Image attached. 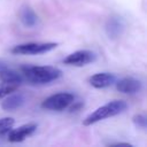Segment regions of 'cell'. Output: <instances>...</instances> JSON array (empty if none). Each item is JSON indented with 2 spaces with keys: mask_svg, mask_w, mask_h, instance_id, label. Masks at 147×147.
Instances as JSON below:
<instances>
[{
  "mask_svg": "<svg viewBox=\"0 0 147 147\" xmlns=\"http://www.w3.org/2000/svg\"><path fill=\"white\" fill-rule=\"evenodd\" d=\"M23 79L31 84H47L59 79L62 71L52 65H23L21 68Z\"/></svg>",
  "mask_w": 147,
  "mask_h": 147,
  "instance_id": "cell-1",
  "label": "cell"
},
{
  "mask_svg": "<svg viewBox=\"0 0 147 147\" xmlns=\"http://www.w3.org/2000/svg\"><path fill=\"white\" fill-rule=\"evenodd\" d=\"M126 107H127L126 102H124L122 100L110 101V102L99 107L98 109H95L88 116H86L85 119L83 121V124L87 126V125H92V124H94L96 122H100L102 119L116 116V115L121 114L122 111H124L126 109Z\"/></svg>",
  "mask_w": 147,
  "mask_h": 147,
  "instance_id": "cell-2",
  "label": "cell"
},
{
  "mask_svg": "<svg viewBox=\"0 0 147 147\" xmlns=\"http://www.w3.org/2000/svg\"><path fill=\"white\" fill-rule=\"evenodd\" d=\"M75 101V95L69 92H61L52 94L41 102V107L47 110L62 111L67 109Z\"/></svg>",
  "mask_w": 147,
  "mask_h": 147,
  "instance_id": "cell-3",
  "label": "cell"
},
{
  "mask_svg": "<svg viewBox=\"0 0 147 147\" xmlns=\"http://www.w3.org/2000/svg\"><path fill=\"white\" fill-rule=\"evenodd\" d=\"M57 47V42H25L11 48V53L18 55H38Z\"/></svg>",
  "mask_w": 147,
  "mask_h": 147,
  "instance_id": "cell-4",
  "label": "cell"
},
{
  "mask_svg": "<svg viewBox=\"0 0 147 147\" xmlns=\"http://www.w3.org/2000/svg\"><path fill=\"white\" fill-rule=\"evenodd\" d=\"M95 60H96V55L94 52L88 49H80L69 54L63 60V63L68 65H74V67H83L94 62Z\"/></svg>",
  "mask_w": 147,
  "mask_h": 147,
  "instance_id": "cell-5",
  "label": "cell"
},
{
  "mask_svg": "<svg viewBox=\"0 0 147 147\" xmlns=\"http://www.w3.org/2000/svg\"><path fill=\"white\" fill-rule=\"evenodd\" d=\"M37 130V124L28 123L17 129H10L8 131V141L10 142H21L25 138L30 137Z\"/></svg>",
  "mask_w": 147,
  "mask_h": 147,
  "instance_id": "cell-6",
  "label": "cell"
},
{
  "mask_svg": "<svg viewBox=\"0 0 147 147\" xmlns=\"http://www.w3.org/2000/svg\"><path fill=\"white\" fill-rule=\"evenodd\" d=\"M142 88V84L140 80L133 77H124L116 82V90L125 93V94H134L140 92Z\"/></svg>",
  "mask_w": 147,
  "mask_h": 147,
  "instance_id": "cell-7",
  "label": "cell"
},
{
  "mask_svg": "<svg viewBox=\"0 0 147 147\" xmlns=\"http://www.w3.org/2000/svg\"><path fill=\"white\" fill-rule=\"evenodd\" d=\"M124 26H125L124 21L121 17L111 16V17H109L107 20L105 29H106L107 36L109 38H111V39H115V38H118L122 34V32L124 30Z\"/></svg>",
  "mask_w": 147,
  "mask_h": 147,
  "instance_id": "cell-8",
  "label": "cell"
},
{
  "mask_svg": "<svg viewBox=\"0 0 147 147\" xmlns=\"http://www.w3.org/2000/svg\"><path fill=\"white\" fill-rule=\"evenodd\" d=\"M116 82L115 75L110 72H99L88 78V83L95 88H105Z\"/></svg>",
  "mask_w": 147,
  "mask_h": 147,
  "instance_id": "cell-9",
  "label": "cell"
},
{
  "mask_svg": "<svg viewBox=\"0 0 147 147\" xmlns=\"http://www.w3.org/2000/svg\"><path fill=\"white\" fill-rule=\"evenodd\" d=\"M25 99H24V95L21 94V93H14V94H8L7 98L2 101L1 103V107L3 110H7V111H10V110H15L20 107L23 106Z\"/></svg>",
  "mask_w": 147,
  "mask_h": 147,
  "instance_id": "cell-10",
  "label": "cell"
},
{
  "mask_svg": "<svg viewBox=\"0 0 147 147\" xmlns=\"http://www.w3.org/2000/svg\"><path fill=\"white\" fill-rule=\"evenodd\" d=\"M20 20H21L22 24L26 28H33L38 22V17L36 15V13L28 6H24L20 10Z\"/></svg>",
  "mask_w": 147,
  "mask_h": 147,
  "instance_id": "cell-11",
  "label": "cell"
},
{
  "mask_svg": "<svg viewBox=\"0 0 147 147\" xmlns=\"http://www.w3.org/2000/svg\"><path fill=\"white\" fill-rule=\"evenodd\" d=\"M0 82H5V83H17L21 84L23 82V77L21 74H18L15 70H11L8 68L3 69L0 71Z\"/></svg>",
  "mask_w": 147,
  "mask_h": 147,
  "instance_id": "cell-12",
  "label": "cell"
},
{
  "mask_svg": "<svg viewBox=\"0 0 147 147\" xmlns=\"http://www.w3.org/2000/svg\"><path fill=\"white\" fill-rule=\"evenodd\" d=\"M18 86H20V84H17V83H5V82H0V99H3L8 94L15 92Z\"/></svg>",
  "mask_w": 147,
  "mask_h": 147,
  "instance_id": "cell-13",
  "label": "cell"
},
{
  "mask_svg": "<svg viewBox=\"0 0 147 147\" xmlns=\"http://www.w3.org/2000/svg\"><path fill=\"white\" fill-rule=\"evenodd\" d=\"M14 124H15V119L13 117H3V118H0V136H3L10 129H13Z\"/></svg>",
  "mask_w": 147,
  "mask_h": 147,
  "instance_id": "cell-14",
  "label": "cell"
},
{
  "mask_svg": "<svg viewBox=\"0 0 147 147\" xmlns=\"http://www.w3.org/2000/svg\"><path fill=\"white\" fill-rule=\"evenodd\" d=\"M132 121H133L134 125H136L138 129H142V130L146 129V125H147V118H146L145 115H142V114H137V115L133 116Z\"/></svg>",
  "mask_w": 147,
  "mask_h": 147,
  "instance_id": "cell-15",
  "label": "cell"
},
{
  "mask_svg": "<svg viewBox=\"0 0 147 147\" xmlns=\"http://www.w3.org/2000/svg\"><path fill=\"white\" fill-rule=\"evenodd\" d=\"M6 68H8V64L6 62H3L2 60H0V71L3 70V69H6Z\"/></svg>",
  "mask_w": 147,
  "mask_h": 147,
  "instance_id": "cell-16",
  "label": "cell"
}]
</instances>
